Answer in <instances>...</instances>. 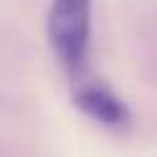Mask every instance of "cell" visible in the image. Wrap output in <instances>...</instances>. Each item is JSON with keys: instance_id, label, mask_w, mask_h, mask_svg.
<instances>
[{"instance_id": "cell-1", "label": "cell", "mask_w": 157, "mask_h": 157, "mask_svg": "<svg viewBox=\"0 0 157 157\" xmlns=\"http://www.w3.org/2000/svg\"><path fill=\"white\" fill-rule=\"evenodd\" d=\"M47 36L64 75L72 82L85 80L90 49V0H54L47 13Z\"/></svg>"}, {"instance_id": "cell-2", "label": "cell", "mask_w": 157, "mask_h": 157, "mask_svg": "<svg viewBox=\"0 0 157 157\" xmlns=\"http://www.w3.org/2000/svg\"><path fill=\"white\" fill-rule=\"evenodd\" d=\"M72 98L75 106L82 111L85 116L95 119L103 126L111 129H121L129 121V111L126 106L116 98L106 85L95 82V80H77L72 82Z\"/></svg>"}]
</instances>
